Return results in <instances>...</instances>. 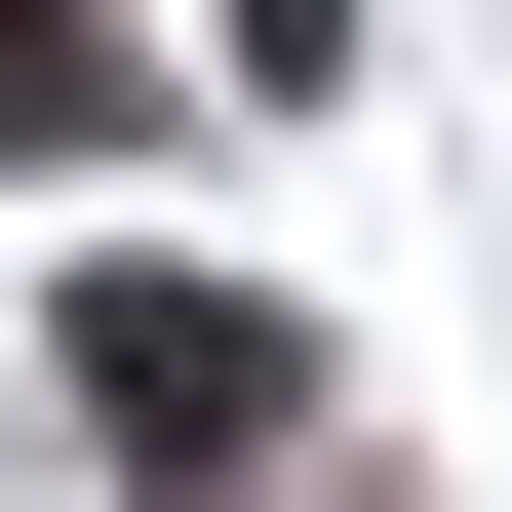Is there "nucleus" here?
Masks as SVG:
<instances>
[{
    "label": "nucleus",
    "instance_id": "obj_2",
    "mask_svg": "<svg viewBox=\"0 0 512 512\" xmlns=\"http://www.w3.org/2000/svg\"><path fill=\"white\" fill-rule=\"evenodd\" d=\"M40 119H119V40H79V0H0V158H40Z\"/></svg>",
    "mask_w": 512,
    "mask_h": 512
},
{
    "label": "nucleus",
    "instance_id": "obj_1",
    "mask_svg": "<svg viewBox=\"0 0 512 512\" xmlns=\"http://www.w3.org/2000/svg\"><path fill=\"white\" fill-rule=\"evenodd\" d=\"M79 434L119 473H276L316 434V316H276V276H79Z\"/></svg>",
    "mask_w": 512,
    "mask_h": 512
}]
</instances>
